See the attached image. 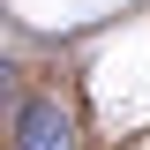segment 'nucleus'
<instances>
[{
  "label": "nucleus",
  "mask_w": 150,
  "mask_h": 150,
  "mask_svg": "<svg viewBox=\"0 0 150 150\" xmlns=\"http://www.w3.org/2000/svg\"><path fill=\"white\" fill-rule=\"evenodd\" d=\"M15 150H75L68 112H60L53 98H30V105L15 112Z\"/></svg>",
  "instance_id": "1"
}]
</instances>
